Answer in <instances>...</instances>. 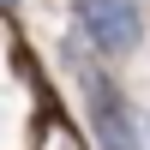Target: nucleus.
<instances>
[{
  "mask_svg": "<svg viewBox=\"0 0 150 150\" xmlns=\"http://www.w3.org/2000/svg\"><path fill=\"white\" fill-rule=\"evenodd\" d=\"M84 102H90L96 150H144V132H138V120H132V108H126V96H120L114 78L84 72Z\"/></svg>",
  "mask_w": 150,
  "mask_h": 150,
  "instance_id": "obj_2",
  "label": "nucleus"
},
{
  "mask_svg": "<svg viewBox=\"0 0 150 150\" xmlns=\"http://www.w3.org/2000/svg\"><path fill=\"white\" fill-rule=\"evenodd\" d=\"M72 18H78L84 42H90L102 60L132 54V48H138V36H144V12H138V0H78V6H72Z\"/></svg>",
  "mask_w": 150,
  "mask_h": 150,
  "instance_id": "obj_1",
  "label": "nucleus"
}]
</instances>
